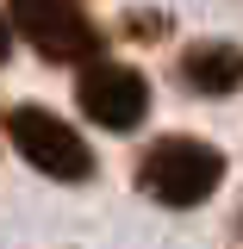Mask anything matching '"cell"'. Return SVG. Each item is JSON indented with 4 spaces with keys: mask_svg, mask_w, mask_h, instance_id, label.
I'll return each instance as SVG.
<instances>
[{
    "mask_svg": "<svg viewBox=\"0 0 243 249\" xmlns=\"http://www.w3.org/2000/svg\"><path fill=\"white\" fill-rule=\"evenodd\" d=\"M218 181H224V150L200 143V137H156L137 162V187L156 206H175V212L200 206Z\"/></svg>",
    "mask_w": 243,
    "mask_h": 249,
    "instance_id": "obj_1",
    "label": "cell"
},
{
    "mask_svg": "<svg viewBox=\"0 0 243 249\" xmlns=\"http://www.w3.org/2000/svg\"><path fill=\"white\" fill-rule=\"evenodd\" d=\"M6 137H13V150L25 156L37 175H50V181H88L93 175V150L81 143V131L62 124L56 112H44V106H13V112H6Z\"/></svg>",
    "mask_w": 243,
    "mask_h": 249,
    "instance_id": "obj_2",
    "label": "cell"
},
{
    "mask_svg": "<svg viewBox=\"0 0 243 249\" xmlns=\"http://www.w3.org/2000/svg\"><path fill=\"white\" fill-rule=\"evenodd\" d=\"M13 25L44 62H100V31L75 0H13Z\"/></svg>",
    "mask_w": 243,
    "mask_h": 249,
    "instance_id": "obj_3",
    "label": "cell"
},
{
    "mask_svg": "<svg viewBox=\"0 0 243 249\" xmlns=\"http://www.w3.org/2000/svg\"><path fill=\"white\" fill-rule=\"evenodd\" d=\"M75 100L100 131H137L150 112V81L131 62H88L75 81Z\"/></svg>",
    "mask_w": 243,
    "mask_h": 249,
    "instance_id": "obj_4",
    "label": "cell"
},
{
    "mask_svg": "<svg viewBox=\"0 0 243 249\" xmlns=\"http://www.w3.org/2000/svg\"><path fill=\"white\" fill-rule=\"evenodd\" d=\"M181 81L193 93H237L243 88V50L237 44H193L181 56Z\"/></svg>",
    "mask_w": 243,
    "mask_h": 249,
    "instance_id": "obj_5",
    "label": "cell"
},
{
    "mask_svg": "<svg viewBox=\"0 0 243 249\" xmlns=\"http://www.w3.org/2000/svg\"><path fill=\"white\" fill-rule=\"evenodd\" d=\"M0 62H6V19H0Z\"/></svg>",
    "mask_w": 243,
    "mask_h": 249,
    "instance_id": "obj_6",
    "label": "cell"
}]
</instances>
